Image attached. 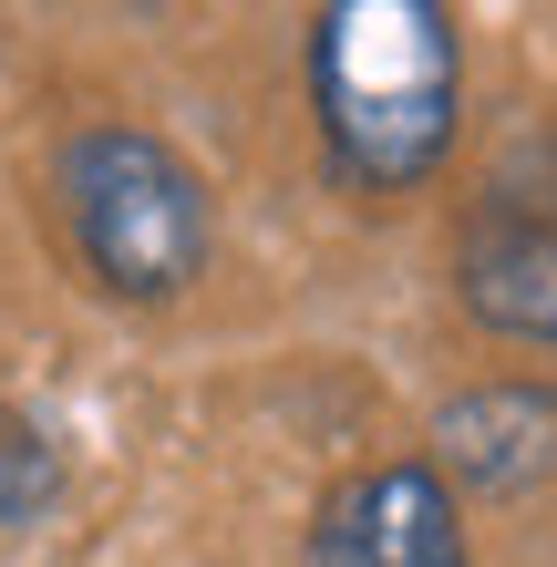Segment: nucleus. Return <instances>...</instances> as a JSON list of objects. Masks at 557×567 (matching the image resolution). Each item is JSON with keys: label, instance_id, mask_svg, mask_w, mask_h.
Masks as SVG:
<instances>
[{"label": "nucleus", "instance_id": "2", "mask_svg": "<svg viewBox=\"0 0 557 567\" xmlns=\"http://www.w3.org/2000/svg\"><path fill=\"white\" fill-rule=\"evenodd\" d=\"M52 196H62V227H73V258L114 299H176L207 269V238H217L207 186L145 124H83L52 155Z\"/></svg>", "mask_w": 557, "mask_h": 567}, {"label": "nucleus", "instance_id": "3", "mask_svg": "<svg viewBox=\"0 0 557 567\" xmlns=\"http://www.w3.org/2000/svg\"><path fill=\"white\" fill-rule=\"evenodd\" d=\"M454 289L485 330L557 351V135L496 155L465 238H454Z\"/></svg>", "mask_w": 557, "mask_h": 567}, {"label": "nucleus", "instance_id": "1", "mask_svg": "<svg viewBox=\"0 0 557 567\" xmlns=\"http://www.w3.org/2000/svg\"><path fill=\"white\" fill-rule=\"evenodd\" d=\"M465 42L434 0H331L310 21V114L341 186H423L454 145Z\"/></svg>", "mask_w": 557, "mask_h": 567}, {"label": "nucleus", "instance_id": "6", "mask_svg": "<svg viewBox=\"0 0 557 567\" xmlns=\"http://www.w3.org/2000/svg\"><path fill=\"white\" fill-rule=\"evenodd\" d=\"M62 506V444L0 403V526H42Z\"/></svg>", "mask_w": 557, "mask_h": 567}, {"label": "nucleus", "instance_id": "4", "mask_svg": "<svg viewBox=\"0 0 557 567\" xmlns=\"http://www.w3.org/2000/svg\"><path fill=\"white\" fill-rule=\"evenodd\" d=\"M300 567H475L465 557V506L434 464H372L320 495Z\"/></svg>", "mask_w": 557, "mask_h": 567}, {"label": "nucleus", "instance_id": "5", "mask_svg": "<svg viewBox=\"0 0 557 567\" xmlns=\"http://www.w3.org/2000/svg\"><path fill=\"white\" fill-rule=\"evenodd\" d=\"M434 475L465 495H527L557 475V392L547 382H475L434 413Z\"/></svg>", "mask_w": 557, "mask_h": 567}]
</instances>
